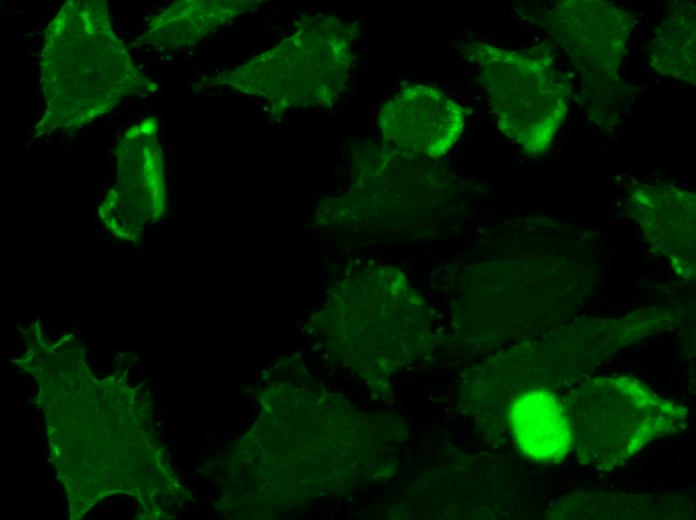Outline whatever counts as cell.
Segmentation results:
<instances>
[{
    "mask_svg": "<svg viewBox=\"0 0 696 520\" xmlns=\"http://www.w3.org/2000/svg\"><path fill=\"white\" fill-rule=\"evenodd\" d=\"M695 5L677 2L654 29L646 46L648 65L658 74L695 85Z\"/></svg>",
    "mask_w": 696,
    "mask_h": 520,
    "instance_id": "cell-7",
    "label": "cell"
},
{
    "mask_svg": "<svg viewBox=\"0 0 696 520\" xmlns=\"http://www.w3.org/2000/svg\"><path fill=\"white\" fill-rule=\"evenodd\" d=\"M510 425L517 445L532 460L558 464L573 447L572 418L548 390H529L515 399Z\"/></svg>",
    "mask_w": 696,
    "mask_h": 520,
    "instance_id": "cell-5",
    "label": "cell"
},
{
    "mask_svg": "<svg viewBox=\"0 0 696 520\" xmlns=\"http://www.w3.org/2000/svg\"><path fill=\"white\" fill-rule=\"evenodd\" d=\"M378 120L387 142L440 157L462 135L465 110L435 86L408 83L382 106Z\"/></svg>",
    "mask_w": 696,
    "mask_h": 520,
    "instance_id": "cell-4",
    "label": "cell"
},
{
    "mask_svg": "<svg viewBox=\"0 0 696 520\" xmlns=\"http://www.w3.org/2000/svg\"><path fill=\"white\" fill-rule=\"evenodd\" d=\"M469 54L498 129L527 156L544 154L566 118L571 97V84L550 50H510L479 42Z\"/></svg>",
    "mask_w": 696,
    "mask_h": 520,
    "instance_id": "cell-1",
    "label": "cell"
},
{
    "mask_svg": "<svg viewBox=\"0 0 696 520\" xmlns=\"http://www.w3.org/2000/svg\"><path fill=\"white\" fill-rule=\"evenodd\" d=\"M544 27L590 84L619 82L618 71L636 17L604 0H563L544 14Z\"/></svg>",
    "mask_w": 696,
    "mask_h": 520,
    "instance_id": "cell-3",
    "label": "cell"
},
{
    "mask_svg": "<svg viewBox=\"0 0 696 520\" xmlns=\"http://www.w3.org/2000/svg\"><path fill=\"white\" fill-rule=\"evenodd\" d=\"M573 430L583 466L610 471L651 441L686 426L687 410L625 376L584 382L572 396Z\"/></svg>",
    "mask_w": 696,
    "mask_h": 520,
    "instance_id": "cell-2",
    "label": "cell"
},
{
    "mask_svg": "<svg viewBox=\"0 0 696 520\" xmlns=\"http://www.w3.org/2000/svg\"><path fill=\"white\" fill-rule=\"evenodd\" d=\"M629 214L653 244L693 245L695 194L667 184H640L628 198Z\"/></svg>",
    "mask_w": 696,
    "mask_h": 520,
    "instance_id": "cell-6",
    "label": "cell"
}]
</instances>
